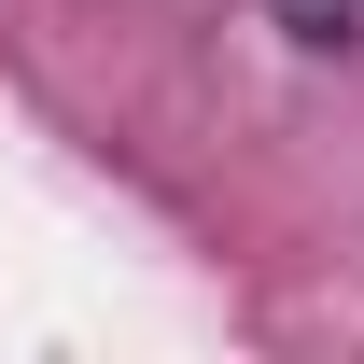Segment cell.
Wrapping results in <instances>:
<instances>
[{
    "label": "cell",
    "instance_id": "1",
    "mask_svg": "<svg viewBox=\"0 0 364 364\" xmlns=\"http://www.w3.org/2000/svg\"><path fill=\"white\" fill-rule=\"evenodd\" d=\"M294 43H364V0H267Z\"/></svg>",
    "mask_w": 364,
    "mask_h": 364
}]
</instances>
